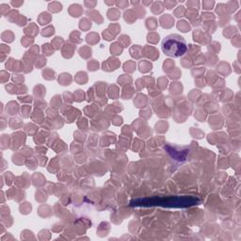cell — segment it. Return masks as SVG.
Wrapping results in <instances>:
<instances>
[{"mask_svg":"<svg viewBox=\"0 0 241 241\" xmlns=\"http://www.w3.org/2000/svg\"><path fill=\"white\" fill-rule=\"evenodd\" d=\"M110 51H111V53L114 54V55H120V54H122V48L118 43H115L112 44L111 47H110Z\"/></svg>","mask_w":241,"mask_h":241,"instance_id":"277c9868","label":"cell"},{"mask_svg":"<svg viewBox=\"0 0 241 241\" xmlns=\"http://www.w3.org/2000/svg\"><path fill=\"white\" fill-rule=\"evenodd\" d=\"M31 43H33V40H30V39H28V40H27V37H25V38H23V39H22V43H23V45L24 46H29V44Z\"/></svg>","mask_w":241,"mask_h":241,"instance_id":"e0dca14e","label":"cell"},{"mask_svg":"<svg viewBox=\"0 0 241 241\" xmlns=\"http://www.w3.org/2000/svg\"><path fill=\"white\" fill-rule=\"evenodd\" d=\"M124 70L125 71H128V72H133L135 70V63L134 62H132V61H129V62H126L125 64H124Z\"/></svg>","mask_w":241,"mask_h":241,"instance_id":"7c38bea8","label":"cell"},{"mask_svg":"<svg viewBox=\"0 0 241 241\" xmlns=\"http://www.w3.org/2000/svg\"><path fill=\"white\" fill-rule=\"evenodd\" d=\"M57 98H58V95L57 96H55L53 98V99L51 100V104H52V106L54 107H59L60 106V103H61V100H60V98L59 100H57Z\"/></svg>","mask_w":241,"mask_h":241,"instance_id":"2e32d148","label":"cell"},{"mask_svg":"<svg viewBox=\"0 0 241 241\" xmlns=\"http://www.w3.org/2000/svg\"><path fill=\"white\" fill-rule=\"evenodd\" d=\"M49 9L50 11H52L54 12H58L59 11H61L62 9V6L61 4H59L58 2H53L51 4H49Z\"/></svg>","mask_w":241,"mask_h":241,"instance_id":"8992f818","label":"cell"},{"mask_svg":"<svg viewBox=\"0 0 241 241\" xmlns=\"http://www.w3.org/2000/svg\"><path fill=\"white\" fill-rule=\"evenodd\" d=\"M75 98H80V101L84 100V93H82L80 90H78L77 91V93H75Z\"/></svg>","mask_w":241,"mask_h":241,"instance_id":"ac0fdd59","label":"cell"},{"mask_svg":"<svg viewBox=\"0 0 241 241\" xmlns=\"http://www.w3.org/2000/svg\"><path fill=\"white\" fill-rule=\"evenodd\" d=\"M88 67H89V70H91V71H95V70L99 67V63H97L96 61L93 60V61L88 63Z\"/></svg>","mask_w":241,"mask_h":241,"instance_id":"5bb4252c","label":"cell"},{"mask_svg":"<svg viewBox=\"0 0 241 241\" xmlns=\"http://www.w3.org/2000/svg\"><path fill=\"white\" fill-rule=\"evenodd\" d=\"M79 26H80V28H82L84 31H86L90 27H91V23L88 20V19H82L80 21V25H79Z\"/></svg>","mask_w":241,"mask_h":241,"instance_id":"52a82bcc","label":"cell"},{"mask_svg":"<svg viewBox=\"0 0 241 241\" xmlns=\"http://www.w3.org/2000/svg\"><path fill=\"white\" fill-rule=\"evenodd\" d=\"M43 78L48 79V80H51V79L55 78V72L52 71V70H45L43 73Z\"/></svg>","mask_w":241,"mask_h":241,"instance_id":"ba28073f","label":"cell"},{"mask_svg":"<svg viewBox=\"0 0 241 241\" xmlns=\"http://www.w3.org/2000/svg\"><path fill=\"white\" fill-rule=\"evenodd\" d=\"M113 67V70H115L117 69V67L119 66V61H118V59H107V62H104V64H103V69L106 71L107 68V67Z\"/></svg>","mask_w":241,"mask_h":241,"instance_id":"7a4b0ae2","label":"cell"},{"mask_svg":"<svg viewBox=\"0 0 241 241\" xmlns=\"http://www.w3.org/2000/svg\"><path fill=\"white\" fill-rule=\"evenodd\" d=\"M55 32V30H54V27H48L46 28H44L42 32L43 36H49V35H52Z\"/></svg>","mask_w":241,"mask_h":241,"instance_id":"4fadbf2b","label":"cell"},{"mask_svg":"<svg viewBox=\"0 0 241 241\" xmlns=\"http://www.w3.org/2000/svg\"><path fill=\"white\" fill-rule=\"evenodd\" d=\"M41 18H43V19H39L40 21V24L41 25H44V24H47V22L51 20V17H50V14H48L47 12H43V13L41 14Z\"/></svg>","mask_w":241,"mask_h":241,"instance_id":"30bf717a","label":"cell"},{"mask_svg":"<svg viewBox=\"0 0 241 241\" xmlns=\"http://www.w3.org/2000/svg\"><path fill=\"white\" fill-rule=\"evenodd\" d=\"M71 81H72V78H71V75H70L69 74H62L59 78V84L63 85V86L70 85L71 84Z\"/></svg>","mask_w":241,"mask_h":241,"instance_id":"3957f363","label":"cell"},{"mask_svg":"<svg viewBox=\"0 0 241 241\" xmlns=\"http://www.w3.org/2000/svg\"><path fill=\"white\" fill-rule=\"evenodd\" d=\"M2 40L5 41V42L11 43L13 41V34L11 31H5V32L2 33Z\"/></svg>","mask_w":241,"mask_h":241,"instance_id":"5b68a950","label":"cell"},{"mask_svg":"<svg viewBox=\"0 0 241 241\" xmlns=\"http://www.w3.org/2000/svg\"><path fill=\"white\" fill-rule=\"evenodd\" d=\"M178 28L181 29V31H183V32H186V31H188L190 29V27L186 21H180L178 24Z\"/></svg>","mask_w":241,"mask_h":241,"instance_id":"9c48e42d","label":"cell"},{"mask_svg":"<svg viewBox=\"0 0 241 241\" xmlns=\"http://www.w3.org/2000/svg\"><path fill=\"white\" fill-rule=\"evenodd\" d=\"M128 80L132 81V78L130 77H128V75H122V77L119 78V83L123 85V83H128Z\"/></svg>","mask_w":241,"mask_h":241,"instance_id":"9a60e30c","label":"cell"},{"mask_svg":"<svg viewBox=\"0 0 241 241\" xmlns=\"http://www.w3.org/2000/svg\"><path fill=\"white\" fill-rule=\"evenodd\" d=\"M43 51L44 54H45V55L50 56L54 52V50L51 48V47H50V45H49L48 43H45V44H43Z\"/></svg>","mask_w":241,"mask_h":241,"instance_id":"8fae6325","label":"cell"},{"mask_svg":"<svg viewBox=\"0 0 241 241\" xmlns=\"http://www.w3.org/2000/svg\"><path fill=\"white\" fill-rule=\"evenodd\" d=\"M162 50L165 55L172 58H179L188 51V44L180 35L172 34L167 36L162 42Z\"/></svg>","mask_w":241,"mask_h":241,"instance_id":"6da1fadb","label":"cell"}]
</instances>
